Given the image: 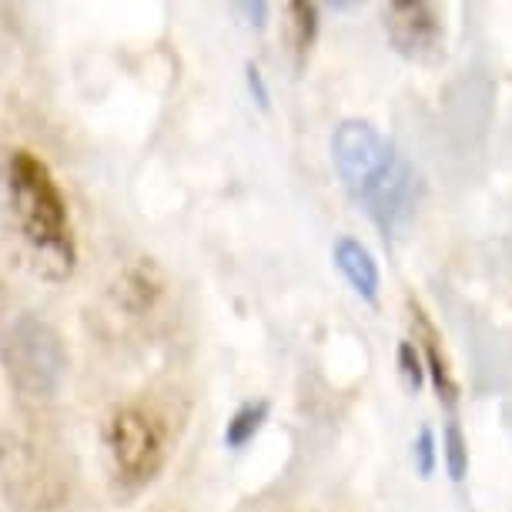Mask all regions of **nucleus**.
I'll return each mask as SVG.
<instances>
[{
    "label": "nucleus",
    "mask_w": 512,
    "mask_h": 512,
    "mask_svg": "<svg viewBox=\"0 0 512 512\" xmlns=\"http://www.w3.org/2000/svg\"><path fill=\"white\" fill-rule=\"evenodd\" d=\"M104 452L121 492H141L168 462V425L144 402L121 405L104 425Z\"/></svg>",
    "instance_id": "20e7f679"
},
{
    "label": "nucleus",
    "mask_w": 512,
    "mask_h": 512,
    "mask_svg": "<svg viewBox=\"0 0 512 512\" xmlns=\"http://www.w3.org/2000/svg\"><path fill=\"white\" fill-rule=\"evenodd\" d=\"M268 415H272V402L268 399H251L245 405H238V409L231 412L228 425H225V446L235 449V452L245 449L248 442L265 429Z\"/></svg>",
    "instance_id": "6e6552de"
},
{
    "label": "nucleus",
    "mask_w": 512,
    "mask_h": 512,
    "mask_svg": "<svg viewBox=\"0 0 512 512\" xmlns=\"http://www.w3.org/2000/svg\"><path fill=\"white\" fill-rule=\"evenodd\" d=\"M335 268L342 272L345 282L352 285V292L369 305H379V292H382V275H379V262L369 248L362 245L359 238L342 235L332 248Z\"/></svg>",
    "instance_id": "0eeeda50"
},
{
    "label": "nucleus",
    "mask_w": 512,
    "mask_h": 512,
    "mask_svg": "<svg viewBox=\"0 0 512 512\" xmlns=\"http://www.w3.org/2000/svg\"><path fill=\"white\" fill-rule=\"evenodd\" d=\"M0 365L21 399H54L71 369L67 342L47 318L24 312L0 332Z\"/></svg>",
    "instance_id": "7ed1b4c3"
},
{
    "label": "nucleus",
    "mask_w": 512,
    "mask_h": 512,
    "mask_svg": "<svg viewBox=\"0 0 512 512\" xmlns=\"http://www.w3.org/2000/svg\"><path fill=\"white\" fill-rule=\"evenodd\" d=\"M409 315L415 325V345H419L422 362H425V379H432V389H436L439 402L446 405V409H456L459 382L449 369V359H446V349H442V338L436 332V325L429 322L425 308L415 302V298H409Z\"/></svg>",
    "instance_id": "423d86ee"
},
{
    "label": "nucleus",
    "mask_w": 512,
    "mask_h": 512,
    "mask_svg": "<svg viewBox=\"0 0 512 512\" xmlns=\"http://www.w3.org/2000/svg\"><path fill=\"white\" fill-rule=\"evenodd\" d=\"M285 11H288V24H292V44H295L298 67H302L318 41V7L308 4V0H292Z\"/></svg>",
    "instance_id": "1a4fd4ad"
},
{
    "label": "nucleus",
    "mask_w": 512,
    "mask_h": 512,
    "mask_svg": "<svg viewBox=\"0 0 512 512\" xmlns=\"http://www.w3.org/2000/svg\"><path fill=\"white\" fill-rule=\"evenodd\" d=\"M442 456H446V469L452 482H462L469 472V442L462 436V425L449 419L446 436H442Z\"/></svg>",
    "instance_id": "9d476101"
},
{
    "label": "nucleus",
    "mask_w": 512,
    "mask_h": 512,
    "mask_svg": "<svg viewBox=\"0 0 512 512\" xmlns=\"http://www.w3.org/2000/svg\"><path fill=\"white\" fill-rule=\"evenodd\" d=\"M395 359H399L402 379L409 382V389H412V392H419L422 385H425V362H422L419 345L409 342V338H402V342H399V352H395Z\"/></svg>",
    "instance_id": "9b49d317"
},
{
    "label": "nucleus",
    "mask_w": 512,
    "mask_h": 512,
    "mask_svg": "<svg viewBox=\"0 0 512 512\" xmlns=\"http://www.w3.org/2000/svg\"><path fill=\"white\" fill-rule=\"evenodd\" d=\"M412 459H415V472H419L422 479H432L436 462H439L436 432H432V425H422L419 429V436H415V442H412Z\"/></svg>",
    "instance_id": "f8f14e48"
},
{
    "label": "nucleus",
    "mask_w": 512,
    "mask_h": 512,
    "mask_svg": "<svg viewBox=\"0 0 512 512\" xmlns=\"http://www.w3.org/2000/svg\"><path fill=\"white\" fill-rule=\"evenodd\" d=\"M332 164L342 188L372 218L385 241L415 218L422 201V175L375 124L359 118L338 124L332 134Z\"/></svg>",
    "instance_id": "f257e3e1"
},
{
    "label": "nucleus",
    "mask_w": 512,
    "mask_h": 512,
    "mask_svg": "<svg viewBox=\"0 0 512 512\" xmlns=\"http://www.w3.org/2000/svg\"><path fill=\"white\" fill-rule=\"evenodd\" d=\"M4 195L37 275L47 282H67L77 268V235L71 205L51 164L31 148H14L4 161Z\"/></svg>",
    "instance_id": "f03ea898"
},
{
    "label": "nucleus",
    "mask_w": 512,
    "mask_h": 512,
    "mask_svg": "<svg viewBox=\"0 0 512 512\" xmlns=\"http://www.w3.org/2000/svg\"><path fill=\"white\" fill-rule=\"evenodd\" d=\"M245 74H248V88H251V94H255V101L262 104V108H268V88H265L262 71H258L255 64H248V67H245Z\"/></svg>",
    "instance_id": "ddd939ff"
},
{
    "label": "nucleus",
    "mask_w": 512,
    "mask_h": 512,
    "mask_svg": "<svg viewBox=\"0 0 512 512\" xmlns=\"http://www.w3.org/2000/svg\"><path fill=\"white\" fill-rule=\"evenodd\" d=\"M385 34L395 54L409 61L429 64L442 54V21L439 11L425 0H399L385 7Z\"/></svg>",
    "instance_id": "39448f33"
}]
</instances>
